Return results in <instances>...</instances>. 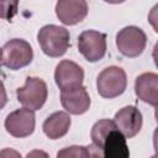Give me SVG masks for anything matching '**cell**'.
Segmentation results:
<instances>
[{
  "label": "cell",
  "instance_id": "cell-4",
  "mask_svg": "<svg viewBox=\"0 0 158 158\" xmlns=\"http://www.w3.org/2000/svg\"><path fill=\"white\" fill-rule=\"evenodd\" d=\"M16 96L23 107L33 111L40 110L44 105L48 96L47 84L37 77H28L26 78L25 85L16 90Z\"/></svg>",
  "mask_w": 158,
  "mask_h": 158
},
{
  "label": "cell",
  "instance_id": "cell-16",
  "mask_svg": "<svg viewBox=\"0 0 158 158\" xmlns=\"http://www.w3.org/2000/svg\"><path fill=\"white\" fill-rule=\"evenodd\" d=\"M57 157L62 158H89L91 157L90 156V152L88 149V147H84V146H70V147H65L63 148L62 151H59L57 153Z\"/></svg>",
  "mask_w": 158,
  "mask_h": 158
},
{
  "label": "cell",
  "instance_id": "cell-8",
  "mask_svg": "<svg viewBox=\"0 0 158 158\" xmlns=\"http://www.w3.org/2000/svg\"><path fill=\"white\" fill-rule=\"evenodd\" d=\"M54 81L60 90L81 86L84 81V70L75 62L64 59L56 67Z\"/></svg>",
  "mask_w": 158,
  "mask_h": 158
},
{
  "label": "cell",
  "instance_id": "cell-15",
  "mask_svg": "<svg viewBox=\"0 0 158 158\" xmlns=\"http://www.w3.org/2000/svg\"><path fill=\"white\" fill-rule=\"evenodd\" d=\"M20 0H0V19L10 21L19 11Z\"/></svg>",
  "mask_w": 158,
  "mask_h": 158
},
{
  "label": "cell",
  "instance_id": "cell-17",
  "mask_svg": "<svg viewBox=\"0 0 158 158\" xmlns=\"http://www.w3.org/2000/svg\"><path fill=\"white\" fill-rule=\"evenodd\" d=\"M6 104H7V94H6L4 83L0 80V110L4 109Z\"/></svg>",
  "mask_w": 158,
  "mask_h": 158
},
{
  "label": "cell",
  "instance_id": "cell-13",
  "mask_svg": "<svg viewBox=\"0 0 158 158\" xmlns=\"http://www.w3.org/2000/svg\"><path fill=\"white\" fill-rule=\"evenodd\" d=\"M100 152L104 158H127L130 156L126 137L117 127L106 135L100 146Z\"/></svg>",
  "mask_w": 158,
  "mask_h": 158
},
{
  "label": "cell",
  "instance_id": "cell-10",
  "mask_svg": "<svg viewBox=\"0 0 158 158\" xmlns=\"http://www.w3.org/2000/svg\"><path fill=\"white\" fill-rule=\"evenodd\" d=\"M114 122L126 138H132L141 131L143 117L136 106H125L115 114Z\"/></svg>",
  "mask_w": 158,
  "mask_h": 158
},
{
  "label": "cell",
  "instance_id": "cell-5",
  "mask_svg": "<svg viewBox=\"0 0 158 158\" xmlns=\"http://www.w3.org/2000/svg\"><path fill=\"white\" fill-rule=\"evenodd\" d=\"M147 44L144 31L137 26H126L116 35V47L118 52L128 58H135L142 54Z\"/></svg>",
  "mask_w": 158,
  "mask_h": 158
},
{
  "label": "cell",
  "instance_id": "cell-14",
  "mask_svg": "<svg viewBox=\"0 0 158 158\" xmlns=\"http://www.w3.org/2000/svg\"><path fill=\"white\" fill-rule=\"evenodd\" d=\"M70 123H72V120L68 112L56 111L44 120L42 125V130L48 138L58 139L68 133L70 128Z\"/></svg>",
  "mask_w": 158,
  "mask_h": 158
},
{
  "label": "cell",
  "instance_id": "cell-2",
  "mask_svg": "<svg viewBox=\"0 0 158 158\" xmlns=\"http://www.w3.org/2000/svg\"><path fill=\"white\" fill-rule=\"evenodd\" d=\"M1 51V64L11 70L23 68L28 65L33 59V51L31 44L22 38H12L7 41Z\"/></svg>",
  "mask_w": 158,
  "mask_h": 158
},
{
  "label": "cell",
  "instance_id": "cell-7",
  "mask_svg": "<svg viewBox=\"0 0 158 158\" xmlns=\"http://www.w3.org/2000/svg\"><path fill=\"white\" fill-rule=\"evenodd\" d=\"M5 130L14 137L23 138L33 133L36 126V116L33 110L23 107L10 112L4 122Z\"/></svg>",
  "mask_w": 158,
  "mask_h": 158
},
{
  "label": "cell",
  "instance_id": "cell-11",
  "mask_svg": "<svg viewBox=\"0 0 158 158\" xmlns=\"http://www.w3.org/2000/svg\"><path fill=\"white\" fill-rule=\"evenodd\" d=\"M60 104L68 114L81 115L90 107V96L83 85L68 90H60Z\"/></svg>",
  "mask_w": 158,
  "mask_h": 158
},
{
  "label": "cell",
  "instance_id": "cell-3",
  "mask_svg": "<svg viewBox=\"0 0 158 158\" xmlns=\"http://www.w3.org/2000/svg\"><path fill=\"white\" fill-rule=\"evenodd\" d=\"M127 86V77L122 68L111 65L105 68L96 78L99 95L105 99H114L123 94Z\"/></svg>",
  "mask_w": 158,
  "mask_h": 158
},
{
  "label": "cell",
  "instance_id": "cell-9",
  "mask_svg": "<svg viewBox=\"0 0 158 158\" xmlns=\"http://www.w3.org/2000/svg\"><path fill=\"white\" fill-rule=\"evenodd\" d=\"M86 0H58L56 4V15L64 25L73 26L81 22L88 15Z\"/></svg>",
  "mask_w": 158,
  "mask_h": 158
},
{
  "label": "cell",
  "instance_id": "cell-12",
  "mask_svg": "<svg viewBox=\"0 0 158 158\" xmlns=\"http://www.w3.org/2000/svg\"><path fill=\"white\" fill-rule=\"evenodd\" d=\"M135 93L137 98L152 106L158 102V74L153 72L142 73L136 78Z\"/></svg>",
  "mask_w": 158,
  "mask_h": 158
},
{
  "label": "cell",
  "instance_id": "cell-21",
  "mask_svg": "<svg viewBox=\"0 0 158 158\" xmlns=\"http://www.w3.org/2000/svg\"><path fill=\"white\" fill-rule=\"evenodd\" d=\"M1 57H2V51H1V48H0V64H1Z\"/></svg>",
  "mask_w": 158,
  "mask_h": 158
},
{
  "label": "cell",
  "instance_id": "cell-6",
  "mask_svg": "<svg viewBox=\"0 0 158 158\" xmlns=\"http://www.w3.org/2000/svg\"><path fill=\"white\" fill-rule=\"evenodd\" d=\"M78 49L88 62H99L106 54V35L95 30L81 32L78 37Z\"/></svg>",
  "mask_w": 158,
  "mask_h": 158
},
{
  "label": "cell",
  "instance_id": "cell-1",
  "mask_svg": "<svg viewBox=\"0 0 158 158\" xmlns=\"http://www.w3.org/2000/svg\"><path fill=\"white\" fill-rule=\"evenodd\" d=\"M37 41L42 52L52 58L63 56L70 46L69 31L63 26L44 25L37 33Z\"/></svg>",
  "mask_w": 158,
  "mask_h": 158
},
{
  "label": "cell",
  "instance_id": "cell-18",
  "mask_svg": "<svg viewBox=\"0 0 158 158\" xmlns=\"http://www.w3.org/2000/svg\"><path fill=\"white\" fill-rule=\"evenodd\" d=\"M21 157V154L19 153V152H16V151H12V149H9V148H6V149H4V151H1L0 152V157Z\"/></svg>",
  "mask_w": 158,
  "mask_h": 158
},
{
  "label": "cell",
  "instance_id": "cell-19",
  "mask_svg": "<svg viewBox=\"0 0 158 158\" xmlns=\"http://www.w3.org/2000/svg\"><path fill=\"white\" fill-rule=\"evenodd\" d=\"M41 156V154H43L44 157H47V153H44V152H38V151H35V152H32V153H28L27 154V157H32V156Z\"/></svg>",
  "mask_w": 158,
  "mask_h": 158
},
{
  "label": "cell",
  "instance_id": "cell-20",
  "mask_svg": "<svg viewBox=\"0 0 158 158\" xmlns=\"http://www.w3.org/2000/svg\"><path fill=\"white\" fill-rule=\"evenodd\" d=\"M105 2H109V4H121V2H123V1H126V0H104Z\"/></svg>",
  "mask_w": 158,
  "mask_h": 158
}]
</instances>
